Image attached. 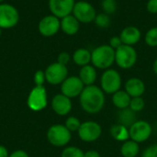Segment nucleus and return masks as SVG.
Returning <instances> with one entry per match:
<instances>
[{"label":"nucleus","instance_id":"39448f33","mask_svg":"<svg viewBox=\"0 0 157 157\" xmlns=\"http://www.w3.org/2000/svg\"><path fill=\"white\" fill-rule=\"evenodd\" d=\"M48 105V96L44 86H35L29 93L27 106L32 111L43 110Z\"/></svg>","mask_w":157,"mask_h":157},{"label":"nucleus","instance_id":"6ab92c4d","mask_svg":"<svg viewBox=\"0 0 157 157\" xmlns=\"http://www.w3.org/2000/svg\"><path fill=\"white\" fill-rule=\"evenodd\" d=\"M97 76L98 75H97L96 67H94L91 64L82 66L79 71V75H78V77L83 82L85 86L94 85V83L97 80Z\"/></svg>","mask_w":157,"mask_h":157},{"label":"nucleus","instance_id":"f3484780","mask_svg":"<svg viewBox=\"0 0 157 157\" xmlns=\"http://www.w3.org/2000/svg\"><path fill=\"white\" fill-rule=\"evenodd\" d=\"M125 91L131 98L142 97L145 91V85L144 81L137 77H132L125 83Z\"/></svg>","mask_w":157,"mask_h":157},{"label":"nucleus","instance_id":"7ed1b4c3","mask_svg":"<svg viewBox=\"0 0 157 157\" xmlns=\"http://www.w3.org/2000/svg\"><path fill=\"white\" fill-rule=\"evenodd\" d=\"M48 142L55 147H63L69 144L72 135L71 132L63 124L52 125L46 133Z\"/></svg>","mask_w":157,"mask_h":157},{"label":"nucleus","instance_id":"f03ea898","mask_svg":"<svg viewBox=\"0 0 157 157\" xmlns=\"http://www.w3.org/2000/svg\"><path fill=\"white\" fill-rule=\"evenodd\" d=\"M114 63L115 50L109 44L99 45L91 52V63L98 69H109Z\"/></svg>","mask_w":157,"mask_h":157},{"label":"nucleus","instance_id":"7c9ffc66","mask_svg":"<svg viewBox=\"0 0 157 157\" xmlns=\"http://www.w3.org/2000/svg\"><path fill=\"white\" fill-rule=\"evenodd\" d=\"M33 82H34L35 86H43L44 83L46 82L44 71H42V70L36 71L33 75Z\"/></svg>","mask_w":157,"mask_h":157},{"label":"nucleus","instance_id":"4be33fe9","mask_svg":"<svg viewBox=\"0 0 157 157\" xmlns=\"http://www.w3.org/2000/svg\"><path fill=\"white\" fill-rule=\"evenodd\" d=\"M119 123L127 127L128 129L137 121L136 120V112L132 110L130 108L121 109L118 114Z\"/></svg>","mask_w":157,"mask_h":157},{"label":"nucleus","instance_id":"c9c22d12","mask_svg":"<svg viewBox=\"0 0 157 157\" xmlns=\"http://www.w3.org/2000/svg\"><path fill=\"white\" fill-rule=\"evenodd\" d=\"M9 157H29L28 153L24 150H16L9 155Z\"/></svg>","mask_w":157,"mask_h":157},{"label":"nucleus","instance_id":"bb28decb","mask_svg":"<svg viewBox=\"0 0 157 157\" xmlns=\"http://www.w3.org/2000/svg\"><path fill=\"white\" fill-rule=\"evenodd\" d=\"M61 157H85V153L76 146H68L63 150Z\"/></svg>","mask_w":157,"mask_h":157},{"label":"nucleus","instance_id":"6e6552de","mask_svg":"<svg viewBox=\"0 0 157 157\" xmlns=\"http://www.w3.org/2000/svg\"><path fill=\"white\" fill-rule=\"evenodd\" d=\"M19 21L18 10L10 4L1 3L0 4V28L8 29H12Z\"/></svg>","mask_w":157,"mask_h":157},{"label":"nucleus","instance_id":"dca6fc26","mask_svg":"<svg viewBox=\"0 0 157 157\" xmlns=\"http://www.w3.org/2000/svg\"><path fill=\"white\" fill-rule=\"evenodd\" d=\"M120 37L123 44L134 46L141 40L142 32L140 29L135 26H127L121 30Z\"/></svg>","mask_w":157,"mask_h":157},{"label":"nucleus","instance_id":"4468645a","mask_svg":"<svg viewBox=\"0 0 157 157\" xmlns=\"http://www.w3.org/2000/svg\"><path fill=\"white\" fill-rule=\"evenodd\" d=\"M75 4V0H49L48 6L51 13L60 19L71 15Z\"/></svg>","mask_w":157,"mask_h":157},{"label":"nucleus","instance_id":"0eeeda50","mask_svg":"<svg viewBox=\"0 0 157 157\" xmlns=\"http://www.w3.org/2000/svg\"><path fill=\"white\" fill-rule=\"evenodd\" d=\"M72 14L80 23L89 24L91 22H94L98 13L91 3L81 0L75 2Z\"/></svg>","mask_w":157,"mask_h":157},{"label":"nucleus","instance_id":"412c9836","mask_svg":"<svg viewBox=\"0 0 157 157\" xmlns=\"http://www.w3.org/2000/svg\"><path fill=\"white\" fill-rule=\"evenodd\" d=\"M132 98L125 90H119L113 94L112 103L119 109H124L129 108Z\"/></svg>","mask_w":157,"mask_h":157},{"label":"nucleus","instance_id":"58836bf2","mask_svg":"<svg viewBox=\"0 0 157 157\" xmlns=\"http://www.w3.org/2000/svg\"><path fill=\"white\" fill-rule=\"evenodd\" d=\"M153 71L155 75H157V58L155 60V62L153 63Z\"/></svg>","mask_w":157,"mask_h":157},{"label":"nucleus","instance_id":"20e7f679","mask_svg":"<svg viewBox=\"0 0 157 157\" xmlns=\"http://www.w3.org/2000/svg\"><path fill=\"white\" fill-rule=\"evenodd\" d=\"M138 54L133 46L122 44L115 50V63L121 69H131L137 62Z\"/></svg>","mask_w":157,"mask_h":157},{"label":"nucleus","instance_id":"423d86ee","mask_svg":"<svg viewBox=\"0 0 157 157\" xmlns=\"http://www.w3.org/2000/svg\"><path fill=\"white\" fill-rule=\"evenodd\" d=\"M101 89L106 94H114L121 90V76L120 73L115 69H107L102 74L100 78Z\"/></svg>","mask_w":157,"mask_h":157},{"label":"nucleus","instance_id":"ea45409f","mask_svg":"<svg viewBox=\"0 0 157 157\" xmlns=\"http://www.w3.org/2000/svg\"><path fill=\"white\" fill-rule=\"evenodd\" d=\"M1 34H2V29L0 28V37H1Z\"/></svg>","mask_w":157,"mask_h":157},{"label":"nucleus","instance_id":"c756f323","mask_svg":"<svg viewBox=\"0 0 157 157\" xmlns=\"http://www.w3.org/2000/svg\"><path fill=\"white\" fill-rule=\"evenodd\" d=\"M144 106L145 103L144 100L142 98V97H137V98H132L129 108L134 112H139L144 109Z\"/></svg>","mask_w":157,"mask_h":157},{"label":"nucleus","instance_id":"4c0bfd02","mask_svg":"<svg viewBox=\"0 0 157 157\" xmlns=\"http://www.w3.org/2000/svg\"><path fill=\"white\" fill-rule=\"evenodd\" d=\"M0 157H9L8 151L4 145H0Z\"/></svg>","mask_w":157,"mask_h":157},{"label":"nucleus","instance_id":"a211bd4d","mask_svg":"<svg viewBox=\"0 0 157 157\" xmlns=\"http://www.w3.org/2000/svg\"><path fill=\"white\" fill-rule=\"evenodd\" d=\"M80 29V22L76 17L71 14L63 18H61V29L63 33L69 36L75 35Z\"/></svg>","mask_w":157,"mask_h":157},{"label":"nucleus","instance_id":"2eb2a0df","mask_svg":"<svg viewBox=\"0 0 157 157\" xmlns=\"http://www.w3.org/2000/svg\"><path fill=\"white\" fill-rule=\"evenodd\" d=\"M51 106L52 110L59 116H66L70 113L73 108L71 98H67L62 93L57 94L52 98Z\"/></svg>","mask_w":157,"mask_h":157},{"label":"nucleus","instance_id":"79ce46f5","mask_svg":"<svg viewBox=\"0 0 157 157\" xmlns=\"http://www.w3.org/2000/svg\"><path fill=\"white\" fill-rule=\"evenodd\" d=\"M138 1H141V0H138Z\"/></svg>","mask_w":157,"mask_h":157},{"label":"nucleus","instance_id":"2f4dec72","mask_svg":"<svg viewBox=\"0 0 157 157\" xmlns=\"http://www.w3.org/2000/svg\"><path fill=\"white\" fill-rule=\"evenodd\" d=\"M71 55L66 52H63L61 53H59L58 57H57V63L63 64V65H67L71 60Z\"/></svg>","mask_w":157,"mask_h":157},{"label":"nucleus","instance_id":"a878e982","mask_svg":"<svg viewBox=\"0 0 157 157\" xmlns=\"http://www.w3.org/2000/svg\"><path fill=\"white\" fill-rule=\"evenodd\" d=\"M144 41L149 47H157V27H153L144 35Z\"/></svg>","mask_w":157,"mask_h":157},{"label":"nucleus","instance_id":"473e14b6","mask_svg":"<svg viewBox=\"0 0 157 157\" xmlns=\"http://www.w3.org/2000/svg\"><path fill=\"white\" fill-rule=\"evenodd\" d=\"M143 157H157V144L147 147L143 153Z\"/></svg>","mask_w":157,"mask_h":157},{"label":"nucleus","instance_id":"1a4fd4ad","mask_svg":"<svg viewBox=\"0 0 157 157\" xmlns=\"http://www.w3.org/2000/svg\"><path fill=\"white\" fill-rule=\"evenodd\" d=\"M46 82L52 86L61 85L68 77V69L66 65H63L57 62L51 63L44 71Z\"/></svg>","mask_w":157,"mask_h":157},{"label":"nucleus","instance_id":"a19ab883","mask_svg":"<svg viewBox=\"0 0 157 157\" xmlns=\"http://www.w3.org/2000/svg\"><path fill=\"white\" fill-rule=\"evenodd\" d=\"M4 1H5V0H0V4H1V3H3Z\"/></svg>","mask_w":157,"mask_h":157},{"label":"nucleus","instance_id":"f257e3e1","mask_svg":"<svg viewBox=\"0 0 157 157\" xmlns=\"http://www.w3.org/2000/svg\"><path fill=\"white\" fill-rule=\"evenodd\" d=\"M79 97L82 109L88 114L98 113L105 105V93L95 85L85 86Z\"/></svg>","mask_w":157,"mask_h":157},{"label":"nucleus","instance_id":"72a5a7b5","mask_svg":"<svg viewBox=\"0 0 157 157\" xmlns=\"http://www.w3.org/2000/svg\"><path fill=\"white\" fill-rule=\"evenodd\" d=\"M122 41H121V39L120 36H113L110 38L109 40V45L113 48L114 50H117L119 47H121L122 45Z\"/></svg>","mask_w":157,"mask_h":157},{"label":"nucleus","instance_id":"b1692460","mask_svg":"<svg viewBox=\"0 0 157 157\" xmlns=\"http://www.w3.org/2000/svg\"><path fill=\"white\" fill-rule=\"evenodd\" d=\"M139 151H140L139 144L132 140L125 141L121 147V153L123 157L137 156V155L139 154Z\"/></svg>","mask_w":157,"mask_h":157},{"label":"nucleus","instance_id":"cd10ccee","mask_svg":"<svg viewBox=\"0 0 157 157\" xmlns=\"http://www.w3.org/2000/svg\"><path fill=\"white\" fill-rule=\"evenodd\" d=\"M101 7L104 13L108 15H112L116 12L118 8V3L116 0H102Z\"/></svg>","mask_w":157,"mask_h":157},{"label":"nucleus","instance_id":"e433bc0d","mask_svg":"<svg viewBox=\"0 0 157 157\" xmlns=\"http://www.w3.org/2000/svg\"><path fill=\"white\" fill-rule=\"evenodd\" d=\"M85 157H100V154L96 150H89L85 153Z\"/></svg>","mask_w":157,"mask_h":157},{"label":"nucleus","instance_id":"9d476101","mask_svg":"<svg viewBox=\"0 0 157 157\" xmlns=\"http://www.w3.org/2000/svg\"><path fill=\"white\" fill-rule=\"evenodd\" d=\"M79 138L86 143H92L97 141L102 133L101 126L92 121H85L81 123L79 130L77 131Z\"/></svg>","mask_w":157,"mask_h":157},{"label":"nucleus","instance_id":"ddd939ff","mask_svg":"<svg viewBox=\"0 0 157 157\" xmlns=\"http://www.w3.org/2000/svg\"><path fill=\"white\" fill-rule=\"evenodd\" d=\"M84 88H85V85L80 80V78L75 75L68 76L61 84L62 94L69 98H73L80 96Z\"/></svg>","mask_w":157,"mask_h":157},{"label":"nucleus","instance_id":"f8f14e48","mask_svg":"<svg viewBox=\"0 0 157 157\" xmlns=\"http://www.w3.org/2000/svg\"><path fill=\"white\" fill-rule=\"evenodd\" d=\"M38 29L41 36L46 38L52 37L61 29V19L52 14L45 16L40 20Z\"/></svg>","mask_w":157,"mask_h":157},{"label":"nucleus","instance_id":"9b49d317","mask_svg":"<svg viewBox=\"0 0 157 157\" xmlns=\"http://www.w3.org/2000/svg\"><path fill=\"white\" fill-rule=\"evenodd\" d=\"M131 140L140 144L147 141L152 134V126L146 121H136L130 128Z\"/></svg>","mask_w":157,"mask_h":157},{"label":"nucleus","instance_id":"5701e85b","mask_svg":"<svg viewBox=\"0 0 157 157\" xmlns=\"http://www.w3.org/2000/svg\"><path fill=\"white\" fill-rule=\"evenodd\" d=\"M109 132L111 137L119 142H125L130 138L129 129L120 123L112 125L109 130Z\"/></svg>","mask_w":157,"mask_h":157},{"label":"nucleus","instance_id":"c85d7f7f","mask_svg":"<svg viewBox=\"0 0 157 157\" xmlns=\"http://www.w3.org/2000/svg\"><path fill=\"white\" fill-rule=\"evenodd\" d=\"M64 126L72 132H77L81 126V122L79 121V119H77L76 117L71 116L69 118L66 119Z\"/></svg>","mask_w":157,"mask_h":157},{"label":"nucleus","instance_id":"aec40b11","mask_svg":"<svg viewBox=\"0 0 157 157\" xmlns=\"http://www.w3.org/2000/svg\"><path fill=\"white\" fill-rule=\"evenodd\" d=\"M72 59L78 66H85L91 63V52L86 48H79L73 53Z\"/></svg>","mask_w":157,"mask_h":157},{"label":"nucleus","instance_id":"f704fd0d","mask_svg":"<svg viewBox=\"0 0 157 157\" xmlns=\"http://www.w3.org/2000/svg\"><path fill=\"white\" fill-rule=\"evenodd\" d=\"M146 9L151 14H157V0H148Z\"/></svg>","mask_w":157,"mask_h":157},{"label":"nucleus","instance_id":"393cba45","mask_svg":"<svg viewBox=\"0 0 157 157\" xmlns=\"http://www.w3.org/2000/svg\"><path fill=\"white\" fill-rule=\"evenodd\" d=\"M94 22L96 26L100 29H108L111 24V19H110L109 15L102 12V13L97 14Z\"/></svg>","mask_w":157,"mask_h":157}]
</instances>
